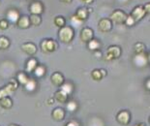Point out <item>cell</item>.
<instances>
[{"mask_svg": "<svg viewBox=\"0 0 150 126\" xmlns=\"http://www.w3.org/2000/svg\"><path fill=\"white\" fill-rule=\"evenodd\" d=\"M50 80H52V85H54L55 86H61L63 83H64L65 80H64V77H63L62 74L55 72L50 76Z\"/></svg>", "mask_w": 150, "mask_h": 126, "instance_id": "obj_14", "label": "cell"}, {"mask_svg": "<svg viewBox=\"0 0 150 126\" xmlns=\"http://www.w3.org/2000/svg\"><path fill=\"white\" fill-rule=\"evenodd\" d=\"M133 61H134V64H135L137 67L144 68L147 66L149 63V53H142L136 54Z\"/></svg>", "mask_w": 150, "mask_h": 126, "instance_id": "obj_6", "label": "cell"}, {"mask_svg": "<svg viewBox=\"0 0 150 126\" xmlns=\"http://www.w3.org/2000/svg\"><path fill=\"white\" fill-rule=\"evenodd\" d=\"M54 98H55L56 101L59 103H66L67 100H68V95H67L64 91H62V90L60 89L54 93Z\"/></svg>", "mask_w": 150, "mask_h": 126, "instance_id": "obj_21", "label": "cell"}, {"mask_svg": "<svg viewBox=\"0 0 150 126\" xmlns=\"http://www.w3.org/2000/svg\"><path fill=\"white\" fill-rule=\"evenodd\" d=\"M98 27H99V30L101 32L107 33V32L110 31L111 28H112V22H111L110 19L108 18L101 19L98 23Z\"/></svg>", "mask_w": 150, "mask_h": 126, "instance_id": "obj_7", "label": "cell"}, {"mask_svg": "<svg viewBox=\"0 0 150 126\" xmlns=\"http://www.w3.org/2000/svg\"><path fill=\"white\" fill-rule=\"evenodd\" d=\"M88 11L87 9L84 8V7H81V8H79L78 10H76V17L78 18L79 19H81V21H84L87 19L88 18Z\"/></svg>", "mask_w": 150, "mask_h": 126, "instance_id": "obj_18", "label": "cell"}, {"mask_svg": "<svg viewBox=\"0 0 150 126\" xmlns=\"http://www.w3.org/2000/svg\"><path fill=\"white\" fill-rule=\"evenodd\" d=\"M75 37V32L72 26H63L59 28L58 31V38L59 40L64 44H69L73 41V39Z\"/></svg>", "mask_w": 150, "mask_h": 126, "instance_id": "obj_1", "label": "cell"}, {"mask_svg": "<svg viewBox=\"0 0 150 126\" xmlns=\"http://www.w3.org/2000/svg\"><path fill=\"white\" fill-rule=\"evenodd\" d=\"M33 72L37 78H43L45 75H46L47 69L44 65H37V67L35 68V70L33 71Z\"/></svg>", "mask_w": 150, "mask_h": 126, "instance_id": "obj_24", "label": "cell"}, {"mask_svg": "<svg viewBox=\"0 0 150 126\" xmlns=\"http://www.w3.org/2000/svg\"><path fill=\"white\" fill-rule=\"evenodd\" d=\"M21 50L28 56H32L37 53V46L34 43H24L21 46Z\"/></svg>", "mask_w": 150, "mask_h": 126, "instance_id": "obj_12", "label": "cell"}, {"mask_svg": "<svg viewBox=\"0 0 150 126\" xmlns=\"http://www.w3.org/2000/svg\"><path fill=\"white\" fill-rule=\"evenodd\" d=\"M29 21H30V25H33V26H39L41 24V22H42V18H41L40 15H30Z\"/></svg>", "mask_w": 150, "mask_h": 126, "instance_id": "obj_22", "label": "cell"}, {"mask_svg": "<svg viewBox=\"0 0 150 126\" xmlns=\"http://www.w3.org/2000/svg\"><path fill=\"white\" fill-rule=\"evenodd\" d=\"M127 18V14L125 12H123L122 10H114L110 16V19L111 22H114L116 24H122L125 22Z\"/></svg>", "mask_w": 150, "mask_h": 126, "instance_id": "obj_5", "label": "cell"}, {"mask_svg": "<svg viewBox=\"0 0 150 126\" xmlns=\"http://www.w3.org/2000/svg\"><path fill=\"white\" fill-rule=\"evenodd\" d=\"M71 22H72L73 25H76V26H79V25H81L83 21H81V19H79L78 18L76 17V15H74V16H72V17H71Z\"/></svg>", "mask_w": 150, "mask_h": 126, "instance_id": "obj_34", "label": "cell"}, {"mask_svg": "<svg viewBox=\"0 0 150 126\" xmlns=\"http://www.w3.org/2000/svg\"><path fill=\"white\" fill-rule=\"evenodd\" d=\"M29 12L31 15H40L44 12V5L41 1H33L29 5Z\"/></svg>", "mask_w": 150, "mask_h": 126, "instance_id": "obj_8", "label": "cell"}, {"mask_svg": "<svg viewBox=\"0 0 150 126\" xmlns=\"http://www.w3.org/2000/svg\"><path fill=\"white\" fill-rule=\"evenodd\" d=\"M122 51H121V48L116 46V45H112L108 48V51L105 56V60L106 61H112L114 59L119 58Z\"/></svg>", "mask_w": 150, "mask_h": 126, "instance_id": "obj_3", "label": "cell"}, {"mask_svg": "<svg viewBox=\"0 0 150 126\" xmlns=\"http://www.w3.org/2000/svg\"><path fill=\"white\" fill-rule=\"evenodd\" d=\"M136 126H143V124H137Z\"/></svg>", "mask_w": 150, "mask_h": 126, "instance_id": "obj_42", "label": "cell"}, {"mask_svg": "<svg viewBox=\"0 0 150 126\" xmlns=\"http://www.w3.org/2000/svg\"><path fill=\"white\" fill-rule=\"evenodd\" d=\"M142 7H143V10H144L145 14L146 15H149V13H150V3L149 2L145 3V4L142 6Z\"/></svg>", "mask_w": 150, "mask_h": 126, "instance_id": "obj_35", "label": "cell"}, {"mask_svg": "<svg viewBox=\"0 0 150 126\" xmlns=\"http://www.w3.org/2000/svg\"><path fill=\"white\" fill-rule=\"evenodd\" d=\"M6 17H7V21L12 22V23H17L18 19H20V13L17 9H10L6 14Z\"/></svg>", "mask_w": 150, "mask_h": 126, "instance_id": "obj_13", "label": "cell"}, {"mask_svg": "<svg viewBox=\"0 0 150 126\" xmlns=\"http://www.w3.org/2000/svg\"><path fill=\"white\" fill-rule=\"evenodd\" d=\"M28 80H29V78H28V76L24 72H20V73L18 74V76H17V82L18 83H21V85H24L25 83H27Z\"/></svg>", "mask_w": 150, "mask_h": 126, "instance_id": "obj_26", "label": "cell"}, {"mask_svg": "<svg viewBox=\"0 0 150 126\" xmlns=\"http://www.w3.org/2000/svg\"><path fill=\"white\" fill-rule=\"evenodd\" d=\"M30 1H32V2H33V1H36V0H30Z\"/></svg>", "mask_w": 150, "mask_h": 126, "instance_id": "obj_43", "label": "cell"}, {"mask_svg": "<svg viewBox=\"0 0 150 126\" xmlns=\"http://www.w3.org/2000/svg\"><path fill=\"white\" fill-rule=\"evenodd\" d=\"M131 119L130 112L128 111H121L118 112L116 115V120L119 122L121 125H128Z\"/></svg>", "mask_w": 150, "mask_h": 126, "instance_id": "obj_11", "label": "cell"}, {"mask_svg": "<svg viewBox=\"0 0 150 126\" xmlns=\"http://www.w3.org/2000/svg\"><path fill=\"white\" fill-rule=\"evenodd\" d=\"M9 28V21L6 19H0V29L1 30H6Z\"/></svg>", "mask_w": 150, "mask_h": 126, "instance_id": "obj_32", "label": "cell"}, {"mask_svg": "<svg viewBox=\"0 0 150 126\" xmlns=\"http://www.w3.org/2000/svg\"><path fill=\"white\" fill-rule=\"evenodd\" d=\"M145 86H146V89L148 90H150V80L149 79H147V80H146V83H145Z\"/></svg>", "mask_w": 150, "mask_h": 126, "instance_id": "obj_37", "label": "cell"}, {"mask_svg": "<svg viewBox=\"0 0 150 126\" xmlns=\"http://www.w3.org/2000/svg\"><path fill=\"white\" fill-rule=\"evenodd\" d=\"M38 65V61L36 60V58L31 57L30 59H28V61L26 62V66H25V71L27 73H31L35 70V68Z\"/></svg>", "mask_w": 150, "mask_h": 126, "instance_id": "obj_19", "label": "cell"}, {"mask_svg": "<svg viewBox=\"0 0 150 126\" xmlns=\"http://www.w3.org/2000/svg\"><path fill=\"white\" fill-rule=\"evenodd\" d=\"M78 104H76V102L75 101H70L68 102V104H67V110H68L69 112H74L76 111V109H78Z\"/></svg>", "mask_w": 150, "mask_h": 126, "instance_id": "obj_31", "label": "cell"}, {"mask_svg": "<svg viewBox=\"0 0 150 126\" xmlns=\"http://www.w3.org/2000/svg\"><path fill=\"white\" fill-rule=\"evenodd\" d=\"M58 45L52 39H45L41 42V50L45 53H53L54 51L57 50Z\"/></svg>", "mask_w": 150, "mask_h": 126, "instance_id": "obj_4", "label": "cell"}, {"mask_svg": "<svg viewBox=\"0 0 150 126\" xmlns=\"http://www.w3.org/2000/svg\"><path fill=\"white\" fill-rule=\"evenodd\" d=\"M61 90H62V91H64L66 94L69 96L70 94H72L73 90H74V87H73L72 83H64L61 85Z\"/></svg>", "mask_w": 150, "mask_h": 126, "instance_id": "obj_27", "label": "cell"}, {"mask_svg": "<svg viewBox=\"0 0 150 126\" xmlns=\"http://www.w3.org/2000/svg\"><path fill=\"white\" fill-rule=\"evenodd\" d=\"M24 87H25V89H26L27 91L32 92V91H34L35 89H36L37 82L35 80H33V79H29L27 80V83L24 85Z\"/></svg>", "mask_w": 150, "mask_h": 126, "instance_id": "obj_25", "label": "cell"}, {"mask_svg": "<svg viewBox=\"0 0 150 126\" xmlns=\"http://www.w3.org/2000/svg\"><path fill=\"white\" fill-rule=\"evenodd\" d=\"M9 126H20V125H17V124H10Z\"/></svg>", "mask_w": 150, "mask_h": 126, "instance_id": "obj_41", "label": "cell"}, {"mask_svg": "<svg viewBox=\"0 0 150 126\" xmlns=\"http://www.w3.org/2000/svg\"><path fill=\"white\" fill-rule=\"evenodd\" d=\"M52 116L54 120L56 121H61L65 117V111L62 108H56L52 111Z\"/></svg>", "mask_w": 150, "mask_h": 126, "instance_id": "obj_15", "label": "cell"}, {"mask_svg": "<svg viewBox=\"0 0 150 126\" xmlns=\"http://www.w3.org/2000/svg\"><path fill=\"white\" fill-rule=\"evenodd\" d=\"M0 5H1V1H0Z\"/></svg>", "mask_w": 150, "mask_h": 126, "instance_id": "obj_44", "label": "cell"}, {"mask_svg": "<svg viewBox=\"0 0 150 126\" xmlns=\"http://www.w3.org/2000/svg\"><path fill=\"white\" fill-rule=\"evenodd\" d=\"M87 46L88 48L92 51H100V48L102 47V44L100 43V41L97 40V39H92L87 43Z\"/></svg>", "mask_w": 150, "mask_h": 126, "instance_id": "obj_20", "label": "cell"}, {"mask_svg": "<svg viewBox=\"0 0 150 126\" xmlns=\"http://www.w3.org/2000/svg\"><path fill=\"white\" fill-rule=\"evenodd\" d=\"M118 1H119L120 3H127L129 0H118Z\"/></svg>", "mask_w": 150, "mask_h": 126, "instance_id": "obj_40", "label": "cell"}, {"mask_svg": "<svg viewBox=\"0 0 150 126\" xmlns=\"http://www.w3.org/2000/svg\"><path fill=\"white\" fill-rule=\"evenodd\" d=\"M81 1L85 3V4H91V3L94 2V0H81Z\"/></svg>", "mask_w": 150, "mask_h": 126, "instance_id": "obj_38", "label": "cell"}, {"mask_svg": "<svg viewBox=\"0 0 150 126\" xmlns=\"http://www.w3.org/2000/svg\"><path fill=\"white\" fill-rule=\"evenodd\" d=\"M17 25L21 29H27L30 26L29 17H28V16H22V17H20V19H18L17 21Z\"/></svg>", "mask_w": 150, "mask_h": 126, "instance_id": "obj_17", "label": "cell"}, {"mask_svg": "<svg viewBox=\"0 0 150 126\" xmlns=\"http://www.w3.org/2000/svg\"><path fill=\"white\" fill-rule=\"evenodd\" d=\"M62 3H64V4H70V3H72L73 0H60Z\"/></svg>", "mask_w": 150, "mask_h": 126, "instance_id": "obj_39", "label": "cell"}, {"mask_svg": "<svg viewBox=\"0 0 150 126\" xmlns=\"http://www.w3.org/2000/svg\"><path fill=\"white\" fill-rule=\"evenodd\" d=\"M135 23H136L135 19H134L132 17H131V15L127 16L126 21H125V24L127 25V26H134V25H135Z\"/></svg>", "mask_w": 150, "mask_h": 126, "instance_id": "obj_33", "label": "cell"}, {"mask_svg": "<svg viewBox=\"0 0 150 126\" xmlns=\"http://www.w3.org/2000/svg\"><path fill=\"white\" fill-rule=\"evenodd\" d=\"M0 106L4 109H11L13 106V101L10 97H4L0 99Z\"/></svg>", "mask_w": 150, "mask_h": 126, "instance_id": "obj_23", "label": "cell"}, {"mask_svg": "<svg viewBox=\"0 0 150 126\" xmlns=\"http://www.w3.org/2000/svg\"><path fill=\"white\" fill-rule=\"evenodd\" d=\"M18 83L17 82V80L12 79L10 82H9L8 85H6L4 87L0 88V99L12 95L13 93L18 89Z\"/></svg>", "mask_w": 150, "mask_h": 126, "instance_id": "obj_2", "label": "cell"}, {"mask_svg": "<svg viewBox=\"0 0 150 126\" xmlns=\"http://www.w3.org/2000/svg\"><path fill=\"white\" fill-rule=\"evenodd\" d=\"M145 12L144 10H143V7L142 6H136L135 8L133 9L132 13H131V17H132L134 19H135V21H139L140 19H142L143 18L145 17Z\"/></svg>", "mask_w": 150, "mask_h": 126, "instance_id": "obj_9", "label": "cell"}, {"mask_svg": "<svg viewBox=\"0 0 150 126\" xmlns=\"http://www.w3.org/2000/svg\"><path fill=\"white\" fill-rule=\"evenodd\" d=\"M107 76V71L105 69H95L91 72V77L94 80H101Z\"/></svg>", "mask_w": 150, "mask_h": 126, "instance_id": "obj_16", "label": "cell"}, {"mask_svg": "<svg viewBox=\"0 0 150 126\" xmlns=\"http://www.w3.org/2000/svg\"><path fill=\"white\" fill-rule=\"evenodd\" d=\"M144 50H145V46L142 42H138V43H136L135 46H134V51L136 53V54L144 53Z\"/></svg>", "mask_w": 150, "mask_h": 126, "instance_id": "obj_29", "label": "cell"}, {"mask_svg": "<svg viewBox=\"0 0 150 126\" xmlns=\"http://www.w3.org/2000/svg\"><path fill=\"white\" fill-rule=\"evenodd\" d=\"M94 37V32L90 27H84L82 28V30L81 31V35H79V38L82 42L84 43H88L89 41L92 40Z\"/></svg>", "mask_w": 150, "mask_h": 126, "instance_id": "obj_10", "label": "cell"}, {"mask_svg": "<svg viewBox=\"0 0 150 126\" xmlns=\"http://www.w3.org/2000/svg\"><path fill=\"white\" fill-rule=\"evenodd\" d=\"M10 47V40L5 36H0V50H6Z\"/></svg>", "mask_w": 150, "mask_h": 126, "instance_id": "obj_28", "label": "cell"}, {"mask_svg": "<svg viewBox=\"0 0 150 126\" xmlns=\"http://www.w3.org/2000/svg\"><path fill=\"white\" fill-rule=\"evenodd\" d=\"M54 24L56 25L57 27L61 28L63 26H65V23H66V19H64V17H61V16H58V17H56L54 19Z\"/></svg>", "mask_w": 150, "mask_h": 126, "instance_id": "obj_30", "label": "cell"}, {"mask_svg": "<svg viewBox=\"0 0 150 126\" xmlns=\"http://www.w3.org/2000/svg\"><path fill=\"white\" fill-rule=\"evenodd\" d=\"M65 126H79V122H76L75 120H71V121H69Z\"/></svg>", "mask_w": 150, "mask_h": 126, "instance_id": "obj_36", "label": "cell"}]
</instances>
